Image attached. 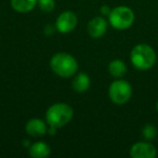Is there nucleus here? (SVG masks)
Here are the masks:
<instances>
[{
  "label": "nucleus",
  "mask_w": 158,
  "mask_h": 158,
  "mask_svg": "<svg viewBox=\"0 0 158 158\" xmlns=\"http://www.w3.org/2000/svg\"><path fill=\"white\" fill-rule=\"evenodd\" d=\"M73 115V108L66 103H56L50 106L46 113L47 123L50 126L49 132L54 134L57 128L64 127L72 120Z\"/></svg>",
  "instance_id": "nucleus-1"
},
{
  "label": "nucleus",
  "mask_w": 158,
  "mask_h": 158,
  "mask_svg": "<svg viewBox=\"0 0 158 158\" xmlns=\"http://www.w3.org/2000/svg\"><path fill=\"white\" fill-rule=\"evenodd\" d=\"M130 61L136 69L144 72L154 67L157 61V55L154 48L149 44H139L132 48Z\"/></svg>",
  "instance_id": "nucleus-2"
},
{
  "label": "nucleus",
  "mask_w": 158,
  "mask_h": 158,
  "mask_svg": "<svg viewBox=\"0 0 158 158\" xmlns=\"http://www.w3.org/2000/svg\"><path fill=\"white\" fill-rule=\"evenodd\" d=\"M50 67L55 75L62 78L74 76L78 70V63L73 55L65 52L55 53L50 60Z\"/></svg>",
  "instance_id": "nucleus-3"
},
{
  "label": "nucleus",
  "mask_w": 158,
  "mask_h": 158,
  "mask_svg": "<svg viewBox=\"0 0 158 158\" xmlns=\"http://www.w3.org/2000/svg\"><path fill=\"white\" fill-rule=\"evenodd\" d=\"M134 12L131 8L126 6H119L110 10L108 14V22L113 28L117 31H126L130 28L134 23Z\"/></svg>",
  "instance_id": "nucleus-4"
},
{
  "label": "nucleus",
  "mask_w": 158,
  "mask_h": 158,
  "mask_svg": "<svg viewBox=\"0 0 158 158\" xmlns=\"http://www.w3.org/2000/svg\"><path fill=\"white\" fill-rule=\"evenodd\" d=\"M108 97L113 103L117 105L126 104L132 97V87L127 80L118 78L110 84L108 88Z\"/></svg>",
  "instance_id": "nucleus-5"
},
{
  "label": "nucleus",
  "mask_w": 158,
  "mask_h": 158,
  "mask_svg": "<svg viewBox=\"0 0 158 158\" xmlns=\"http://www.w3.org/2000/svg\"><path fill=\"white\" fill-rule=\"evenodd\" d=\"M78 24L77 15L72 11H64L57 16L55 22V28L62 34H67L73 31Z\"/></svg>",
  "instance_id": "nucleus-6"
},
{
  "label": "nucleus",
  "mask_w": 158,
  "mask_h": 158,
  "mask_svg": "<svg viewBox=\"0 0 158 158\" xmlns=\"http://www.w3.org/2000/svg\"><path fill=\"white\" fill-rule=\"evenodd\" d=\"M130 156L132 158H155L157 149L151 142H136L130 148Z\"/></svg>",
  "instance_id": "nucleus-7"
},
{
  "label": "nucleus",
  "mask_w": 158,
  "mask_h": 158,
  "mask_svg": "<svg viewBox=\"0 0 158 158\" xmlns=\"http://www.w3.org/2000/svg\"><path fill=\"white\" fill-rule=\"evenodd\" d=\"M107 31V22L103 16H95L88 23V34L90 37L98 39L105 35Z\"/></svg>",
  "instance_id": "nucleus-8"
},
{
  "label": "nucleus",
  "mask_w": 158,
  "mask_h": 158,
  "mask_svg": "<svg viewBox=\"0 0 158 158\" xmlns=\"http://www.w3.org/2000/svg\"><path fill=\"white\" fill-rule=\"evenodd\" d=\"M25 130H26L28 135L34 136V138H40L47 133L48 128H47V125L44 120L39 118H33L27 121L26 126H25Z\"/></svg>",
  "instance_id": "nucleus-9"
},
{
  "label": "nucleus",
  "mask_w": 158,
  "mask_h": 158,
  "mask_svg": "<svg viewBox=\"0 0 158 158\" xmlns=\"http://www.w3.org/2000/svg\"><path fill=\"white\" fill-rule=\"evenodd\" d=\"M50 153V147L44 142H36L29 146V155L34 158H46Z\"/></svg>",
  "instance_id": "nucleus-10"
},
{
  "label": "nucleus",
  "mask_w": 158,
  "mask_h": 158,
  "mask_svg": "<svg viewBox=\"0 0 158 158\" xmlns=\"http://www.w3.org/2000/svg\"><path fill=\"white\" fill-rule=\"evenodd\" d=\"M38 0H11V6L14 11L19 13H27L34 10Z\"/></svg>",
  "instance_id": "nucleus-11"
},
{
  "label": "nucleus",
  "mask_w": 158,
  "mask_h": 158,
  "mask_svg": "<svg viewBox=\"0 0 158 158\" xmlns=\"http://www.w3.org/2000/svg\"><path fill=\"white\" fill-rule=\"evenodd\" d=\"M108 72L115 78H123L127 74V65L121 60H113L108 64Z\"/></svg>",
  "instance_id": "nucleus-12"
},
{
  "label": "nucleus",
  "mask_w": 158,
  "mask_h": 158,
  "mask_svg": "<svg viewBox=\"0 0 158 158\" xmlns=\"http://www.w3.org/2000/svg\"><path fill=\"white\" fill-rule=\"evenodd\" d=\"M90 87V78L88 75L80 73L73 80V89L76 92H86Z\"/></svg>",
  "instance_id": "nucleus-13"
},
{
  "label": "nucleus",
  "mask_w": 158,
  "mask_h": 158,
  "mask_svg": "<svg viewBox=\"0 0 158 158\" xmlns=\"http://www.w3.org/2000/svg\"><path fill=\"white\" fill-rule=\"evenodd\" d=\"M158 135V129L152 123H147L142 129V136L145 141H153Z\"/></svg>",
  "instance_id": "nucleus-14"
},
{
  "label": "nucleus",
  "mask_w": 158,
  "mask_h": 158,
  "mask_svg": "<svg viewBox=\"0 0 158 158\" xmlns=\"http://www.w3.org/2000/svg\"><path fill=\"white\" fill-rule=\"evenodd\" d=\"M37 5L39 6L40 10L44 12H52L55 8L54 0H38Z\"/></svg>",
  "instance_id": "nucleus-15"
},
{
  "label": "nucleus",
  "mask_w": 158,
  "mask_h": 158,
  "mask_svg": "<svg viewBox=\"0 0 158 158\" xmlns=\"http://www.w3.org/2000/svg\"><path fill=\"white\" fill-rule=\"evenodd\" d=\"M110 8L108 7V6H103V7H101V9H100V11H101V13L103 14V15H108V14L110 13Z\"/></svg>",
  "instance_id": "nucleus-16"
},
{
  "label": "nucleus",
  "mask_w": 158,
  "mask_h": 158,
  "mask_svg": "<svg viewBox=\"0 0 158 158\" xmlns=\"http://www.w3.org/2000/svg\"><path fill=\"white\" fill-rule=\"evenodd\" d=\"M156 110L158 112V101H157V103H156Z\"/></svg>",
  "instance_id": "nucleus-17"
}]
</instances>
